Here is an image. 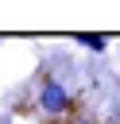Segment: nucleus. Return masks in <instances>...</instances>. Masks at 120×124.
I'll list each match as a JSON object with an SVG mask.
<instances>
[{"label": "nucleus", "mask_w": 120, "mask_h": 124, "mask_svg": "<svg viewBox=\"0 0 120 124\" xmlns=\"http://www.w3.org/2000/svg\"><path fill=\"white\" fill-rule=\"evenodd\" d=\"M70 93H66V85L62 81H54V78H46L43 81V89H39V108H43V116L46 120H62L66 112H70Z\"/></svg>", "instance_id": "obj_1"}, {"label": "nucleus", "mask_w": 120, "mask_h": 124, "mask_svg": "<svg viewBox=\"0 0 120 124\" xmlns=\"http://www.w3.org/2000/svg\"><path fill=\"white\" fill-rule=\"evenodd\" d=\"M74 43L85 46V50H93V54H105V50H108V39H105V35H74Z\"/></svg>", "instance_id": "obj_2"}]
</instances>
